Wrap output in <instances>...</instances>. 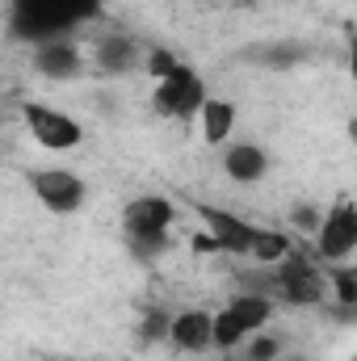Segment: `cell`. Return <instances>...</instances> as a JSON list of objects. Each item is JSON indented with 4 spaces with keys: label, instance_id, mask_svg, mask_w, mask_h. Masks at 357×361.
<instances>
[{
    "label": "cell",
    "instance_id": "1",
    "mask_svg": "<svg viewBox=\"0 0 357 361\" xmlns=\"http://www.w3.org/2000/svg\"><path fill=\"white\" fill-rule=\"evenodd\" d=\"M105 13V0H4L8 38L38 47L51 38H72Z\"/></svg>",
    "mask_w": 357,
    "mask_h": 361
},
{
    "label": "cell",
    "instance_id": "2",
    "mask_svg": "<svg viewBox=\"0 0 357 361\" xmlns=\"http://www.w3.org/2000/svg\"><path fill=\"white\" fill-rule=\"evenodd\" d=\"M177 206L164 193H139L122 206V240L139 261H156L173 248Z\"/></svg>",
    "mask_w": 357,
    "mask_h": 361
},
{
    "label": "cell",
    "instance_id": "3",
    "mask_svg": "<svg viewBox=\"0 0 357 361\" xmlns=\"http://www.w3.org/2000/svg\"><path fill=\"white\" fill-rule=\"evenodd\" d=\"M273 324V298L265 290H240L223 302V311H214L210 324V349L219 353H236L253 332H261Z\"/></svg>",
    "mask_w": 357,
    "mask_h": 361
},
{
    "label": "cell",
    "instance_id": "4",
    "mask_svg": "<svg viewBox=\"0 0 357 361\" xmlns=\"http://www.w3.org/2000/svg\"><path fill=\"white\" fill-rule=\"evenodd\" d=\"M269 290L286 307H320L328 298V277L311 252L290 248L277 265H269Z\"/></svg>",
    "mask_w": 357,
    "mask_h": 361
},
{
    "label": "cell",
    "instance_id": "5",
    "mask_svg": "<svg viewBox=\"0 0 357 361\" xmlns=\"http://www.w3.org/2000/svg\"><path fill=\"white\" fill-rule=\"evenodd\" d=\"M311 257L320 265H349L357 257V206L349 193L324 206V219L311 231Z\"/></svg>",
    "mask_w": 357,
    "mask_h": 361
},
{
    "label": "cell",
    "instance_id": "6",
    "mask_svg": "<svg viewBox=\"0 0 357 361\" xmlns=\"http://www.w3.org/2000/svg\"><path fill=\"white\" fill-rule=\"evenodd\" d=\"M206 97L210 92H206L202 72L181 59L169 76L156 80V89H152V114L164 118V122H189V118H198V109H202Z\"/></svg>",
    "mask_w": 357,
    "mask_h": 361
},
{
    "label": "cell",
    "instance_id": "7",
    "mask_svg": "<svg viewBox=\"0 0 357 361\" xmlns=\"http://www.w3.org/2000/svg\"><path fill=\"white\" fill-rule=\"evenodd\" d=\"M21 122L30 130V139L47 152H76L85 143V126L59 109V105H47V101H21Z\"/></svg>",
    "mask_w": 357,
    "mask_h": 361
},
{
    "label": "cell",
    "instance_id": "8",
    "mask_svg": "<svg viewBox=\"0 0 357 361\" xmlns=\"http://www.w3.org/2000/svg\"><path fill=\"white\" fill-rule=\"evenodd\" d=\"M25 180H30L34 202H38L47 214L68 219V214H76V210L89 202V185H85V177H80L76 169H59V164H51V169H30Z\"/></svg>",
    "mask_w": 357,
    "mask_h": 361
},
{
    "label": "cell",
    "instance_id": "9",
    "mask_svg": "<svg viewBox=\"0 0 357 361\" xmlns=\"http://www.w3.org/2000/svg\"><path fill=\"white\" fill-rule=\"evenodd\" d=\"M206 231L193 240L202 252H227V257H248V244H253V231L257 223L240 219L236 210H219V206H198Z\"/></svg>",
    "mask_w": 357,
    "mask_h": 361
},
{
    "label": "cell",
    "instance_id": "10",
    "mask_svg": "<svg viewBox=\"0 0 357 361\" xmlns=\"http://www.w3.org/2000/svg\"><path fill=\"white\" fill-rule=\"evenodd\" d=\"M34 72L55 85H76L89 72V55L80 51L76 38H51L34 47Z\"/></svg>",
    "mask_w": 357,
    "mask_h": 361
},
{
    "label": "cell",
    "instance_id": "11",
    "mask_svg": "<svg viewBox=\"0 0 357 361\" xmlns=\"http://www.w3.org/2000/svg\"><path fill=\"white\" fill-rule=\"evenodd\" d=\"M143 42L131 34H101L92 42V68L105 76H135L143 72Z\"/></svg>",
    "mask_w": 357,
    "mask_h": 361
},
{
    "label": "cell",
    "instance_id": "12",
    "mask_svg": "<svg viewBox=\"0 0 357 361\" xmlns=\"http://www.w3.org/2000/svg\"><path fill=\"white\" fill-rule=\"evenodd\" d=\"M210 324H214V311H206V307L173 311L164 345H173L177 353H189V357H202V353H210Z\"/></svg>",
    "mask_w": 357,
    "mask_h": 361
},
{
    "label": "cell",
    "instance_id": "13",
    "mask_svg": "<svg viewBox=\"0 0 357 361\" xmlns=\"http://www.w3.org/2000/svg\"><path fill=\"white\" fill-rule=\"evenodd\" d=\"M219 152H223V156H219L223 173L236 180V185H261V180L269 177L265 143H257V139H231V143H223Z\"/></svg>",
    "mask_w": 357,
    "mask_h": 361
},
{
    "label": "cell",
    "instance_id": "14",
    "mask_svg": "<svg viewBox=\"0 0 357 361\" xmlns=\"http://www.w3.org/2000/svg\"><path fill=\"white\" fill-rule=\"evenodd\" d=\"M236 122H240V109H236V101H227V97H206L202 109H198V126H202V139H206L210 147L231 143V139H236Z\"/></svg>",
    "mask_w": 357,
    "mask_h": 361
},
{
    "label": "cell",
    "instance_id": "15",
    "mask_svg": "<svg viewBox=\"0 0 357 361\" xmlns=\"http://www.w3.org/2000/svg\"><path fill=\"white\" fill-rule=\"evenodd\" d=\"M307 59H311L307 42H261L257 51H248V63L269 68V72H290V68H298Z\"/></svg>",
    "mask_w": 357,
    "mask_h": 361
},
{
    "label": "cell",
    "instance_id": "16",
    "mask_svg": "<svg viewBox=\"0 0 357 361\" xmlns=\"http://www.w3.org/2000/svg\"><path fill=\"white\" fill-rule=\"evenodd\" d=\"M294 248V240L286 235V231H277V227H261L257 223V231H253V244H248V261H257V265H277L286 252Z\"/></svg>",
    "mask_w": 357,
    "mask_h": 361
},
{
    "label": "cell",
    "instance_id": "17",
    "mask_svg": "<svg viewBox=\"0 0 357 361\" xmlns=\"http://www.w3.org/2000/svg\"><path fill=\"white\" fill-rule=\"evenodd\" d=\"M286 349H290L286 336H277L273 328H261V332H253L236 353H240V361H277Z\"/></svg>",
    "mask_w": 357,
    "mask_h": 361
},
{
    "label": "cell",
    "instance_id": "18",
    "mask_svg": "<svg viewBox=\"0 0 357 361\" xmlns=\"http://www.w3.org/2000/svg\"><path fill=\"white\" fill-rule=\"evenodd\" d=\"M324 277H328V294H337V307H341V311H353L357 307V269H353V261H349V265H324Z\"/></svg>",
    "mask_w": 357,
    "mask_h": 361
},
{
    "label": "cell",
    "instance_id": "19",
    "mask_svg": "<svg viewBox=\"0 0 357 361\" xmlns=\"http://www.w3.org/2000/svg\"><path fill=\"white\" fill-rule=\"evenodd\" d=\"M169 319H173V311H164V307H147L143 319H139V328H135L139 345H164V336H169Z\"/></svg>",
    "mask_w": 357,
    "mask_h": 361
},
{
    "label": "cell",
    "instance_id": "20",
    "mask_svg": "<svg viewBox=\"0 0 357 361\" xmlns=\"http://www.w3.org/2000/svg\"><path fill=\"white\" fill-rule=\"evenodd\" d=\"M177 63H181V59L173 55V51H169V47H147V51H143V72H147L152 80L169 76V72H173Z\"/></svg>",
    "mask_w": 357,
    "mask_h": 361
},
{
    "label": "cell",
    "instance_id": "21",
    "mask_svg": "<svg viewBox=\"0 0 357 361\" xmlns=\"http://www.w3.org/2000/svg\"><path fill=\"white\" fill-rule=\"evenodd\" d=\"M320 219H324V202H294L290 206V227H298L307 235L320 227Z\"/></svg>",
    "mask_w": 357,
    "mask_h": 361
},
{
    "label": "cell",
    "instance_id": "22",
    "mask_svg": "<svg viewBox=\"0 0 357 361\" xmlns=\"http://www.w3.org/2000/svg\"><path fill=\"white\" fill-rule=\"evenodd\" d=\"M277 361H311V357H307V353H298V349H286Z\"/></svg>",
    "mask_w": 357,
    "mask_h": 361
}]
</instances>
